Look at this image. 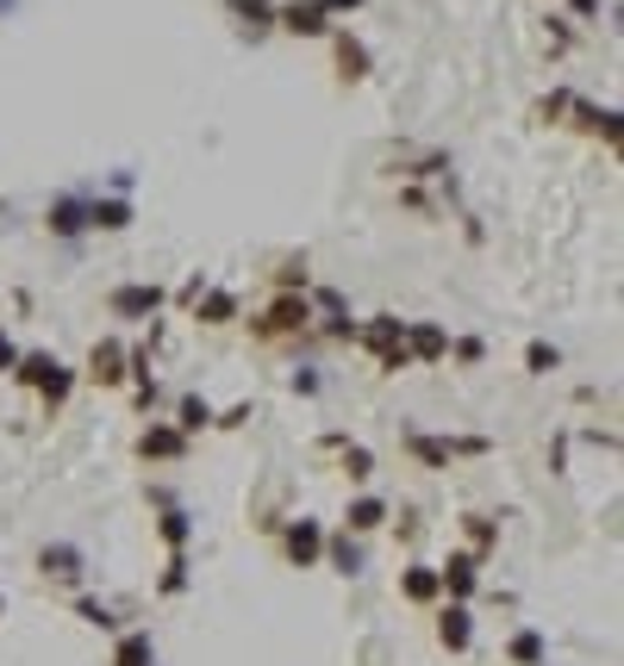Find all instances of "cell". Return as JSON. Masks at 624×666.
<instances>
[{
    "mask_svg": "<svg viewBox=\"0 0 624 666\" xmlns=\"http://www.w3.org/2000/svg\"><path fill=\"white\" fill-rule=\"evenodd\" d=\"M406 455L431 474H444L456 455H488V437H425V430H406Z\"/></svg>",
    "mask_w": 624,
    "mask_h": 666,
    "instance_id": "6da1fadb",
    "label": "cell"
},
{
    "mask_svg": "<svg viewBox=\"0 0 624 666\" xmlns=\"http://www.w3.org/2000/svg\"><path fill=\"white\" fill-rule=\"evenodd\" d=\"M356 343L375 349V362L388 368V374L412 368V355H406V318H388V312H381L375 324H363V330H356Z\"/></svg>",
    "mask_w": 624,
    "mask_h": 666,
    "instance_id": "7a4b0ae2",
    "label": "cell"
},
{
    "mask_svg": "<svg viewBox=\"0 0 624 666\" xmlns=\"http://www.w3.org/2000/svg\"><path fill=\"white\" fill-rule=\"evenodd\" d=\"M250 330H256V337H269V343L312 330V305H307V293H281V300H275L263 318H250Z\"/></svg>",
    "mask_w": 624,
    "mask_h": 666,
    "instance_id": "3957f363",
    "label": "cell"
},
{
    "mask_svg": "<svg viewBox=\"0 0 624 666\" xmlns=\"http://www.w3.org/2000/svg\"><path fill=\"white\" fill-rule=\"evenodd\" d=\"M88 381H94V386H125V381H132V349L119 343V337L94 343V349H88Z\"/></svg>",
    "mask_w": 624,
    "mask_h": 666,
    "instance_id": "277c9868",
    "label": "cell"
},
{
    "mask_svg": "<svg viewBox=\"0 0 624 666\" xmlns=\"http://www.w3.org/2000/svg\"><path fill=\"white\" fill-rule=\"evenodd\" d=\"M275 25L293 32V38H325V32H332V13H325L319 0H288V7H275Z\"/></svg>",
    "mask_w": 624,
    "mask_h": 666,
    "instance_id": "5b68a950",
    "label": "cell"
},
{
    "mask_svg": "<svg viewBox=\"0 0 624 666\" xmlns=\"http://www.w3.org/2000/svg\"><path fill=\"white\" fill-rule=\"evenodd\" d=\"M437 586L449 591V605H468L475 586H481V554H449L444 567H437Z\"/></svg>",
    "mask_w": 624,
    "mask_h": 666,
    "instance_id": "8992f818",
    "label": "cell"
},
{
    "mask_svg": "<svg viewBox=\"0 0 624 666\" xmlns=\"http://www.w3.org/2000/svg\"><path fill=\"white\" fill-rule=\"evenodd\" d=\"M113 318H125V324H144V318H156V305H163V286H151V281H132V286H113Z\"/></svg>",
    "mask_w": 624,
    "mask_h": 666,
    "instance_id": "52a82bcc",
    "label": "cell"
},
{
    "mask_svg": "<svg viewBox=\"0 0 624 666\" xmlns=\"http://www.w3.org/2000/svg\"><path fill=\"white\" fill-rule=\"evenodd\" d=\"M281 554H288L293 567H319V554H325V530H319L312 517L288 523V535H281Z\"/></svg>",
    "mask_w": 624,
    "mask_h": 666,
    "instance_id": "ba28073f",
    "label": "cell"
},
{
    "mask_svg": "<svg viewBox=\"0 0 624 666\" xmlns=\"http://www.w3.org/2000/svg\"><path fill=\"white\" fill-rule=\"evenodd\" d=\"M81 549H69V542H51V549L38 554V573L44 579H57V586H81Z\"/></svg>",
    "mask_w": 624,
    "mask_h": 666,
    "instance_id": "9c48e42d",
    "label": "cell"
},
{
    "mask_svg": "<svg viewBox=\"0 0 624 666\" xmlns=\"http://www.w3.org/2000/svg\"><path fill=\"white\" fill-rule=\"evenodd\" d=\"M437 642H444L449 654H468V642H475V617H468V605H444L437 610Z\"/></svg>",
    "mask_w": 624,
    "mask_h": 666,
    "instance_id": "30bf717a",
    "label": "cell"
},
{
    "mask_svg": "<svg viewBox=\"0 0 624 666\" xmlns=\"http://www.w3.org/2000/svg\"><path fill=\"white\" fill-rule=\"evenodd\" d=\"M137 455L144 461H176V455H188V437L169 430V424H151V430L137 437Z\"/></svg>",
    "mask_w": 624,
    "mask_h": 666,
    "instance_id": "8fae6325",
    "label": "cell"
},
{
    "mask_svg": "<svg viewBox=\"0 0 624 666\" xmlns=\"http://www.w3.org/2000/svg\"><path fill=\"white\" fill-rule=\"evenodd\" d=\"M156 505H163V517H156V535L169 542V554L176 549H188V535H194V523H188V511H181L169 493H156Z\"/></svg>",
    "mask_w": 624,
    "mask_h": 666,
    "instance_id": "7c38bea8",
    "label": "cell"
},
{
    "mask_svg": "<svg viewBox=\"0 0 624 666\" xmlns=\"http://www.w3.org/2000/svg\"><path fill=\"white\" fill-rule=\"evenodd\" d=\"M113 666H163L156 661V642H151V629H125L113 647Z\"/></svg>",
    "mask_w": 624,
    "mask_h": 666,
    "instance_id": "4fadbf2b",
    "label": "cell"
},
{
    "mask_svg": "<svg viewBox=\"0 0 624 666\" xmlns=\"http://www.w3.org/2000/svg\"><path fill=\"white\" fill-rule=\"evenodd\" d=\"M406 355L412 362H437V355H449V337L437 324H406Z\"/></svg>",
    "mask_w": 624,
    "mask_h": 666,
    "instance_id": "5bb4252c",
    "label": "cell"
},
{
    "mask_svg": "<svg viewBox=\"0 0 624 666\" xmlns=\"http://www.w3.org/2000/svg\"><path fill=\"white\" fill-rule=\"evenodd\" d=\"M51 230H57V237H76V230H88V200H81V193H63V200H51Z\"/></svg>",
    "mask_w": 624,
    "mask_h": 666,
    "instance_id": "9a60e30c",
    "label": "cell"
},
{
    "mask_svg": "<svg viewBox=\"0 0 624 666\" xmlns=\"http://www.w3.org/2000/svg\"><path fill=\"white\" fill-rule=\"evenodd\" d=\"M344 523H350L356 535H369V530H381V523H388V505H381L375 493H363V498H350V511H344Z\"/></svg>",
    "mask_w": 624,
    "mask_h": 666,
    "instance_id": "2e32d148",
    "label": "cell"
},
{
    "mask_svg": "<svg viewBox=\"0 0 624 666\" xmlns=\"http://www.w3.org/2000/svg\"><path fill=\"white\" fill-rule=\"evenodd\" d=\"M506 661L512 666H544L549 661V642L537 635V629H519V635L506 642Z\"/></svg>",
    "mask_w": 624,
    "mask_h": 666,
    "instance_id": "e0dca14e",
    "label": "cell"
},
{
    "mask_svg": "<svg viewBox=\"0 0 624 666\" xmlns=\"http://www.w3.org/2000/svg\"><path fill=\"white\" fill-rule=\"evenodd\" d=\"M125 225H132L125 200H88V230H125Z\"/></svg>",
    "mask_w": 624,
    "mask_h": 666,
    "instance_id": "ac0fdd59",
    "label": "cell"
},
{
    "mask_svg": "<svg viewBox=\"0 0 624 666\" xmlns=\"http://www.w3.org/2000/svg\"><path fill=\"white\" fill-rule=\"evenodd\" d=\"M194 312H200V324H232L237 318V300L225 293V286H207L194 300Z\"/></svg>",
    "mask_w": 624,
    "mask_h": 666,
    "instance_id": "d6986e66",
    "label": "cell"
},
{
    "mask_svg": "<svg viewBox=\"0 0 624 666\" xmlns=\"http://www.w3.org/2000/svg\"><path fill=\"white\" fill-rule=\"evenodd\" d=\"M400 591H406L412 605H437V591H444L437 586V567H406L400 573Z\"/></svg>",
    "mask_w": 624,
    "mask_h": 666,
    "instance_id": "ffe728a7",
    "label": "cell"
},
{
    "mask_svg": "<svg viewBox=\"0 0 624 666\" xmlns=\"http://www.w3.org/2000/svg\"><path fill=\"white\" fill-rule=\"evenodd\" d=\"M337 76H344V81H363V76H369V50H363L350 32H337Z\"/></svg>",
    "mask_w": 624,
    "mask_h": 666,
    "instance_id": "44dd1931",
    "label": "cell"
},
{
    "mask_svg": "<svg viewBox=\"0 0 624 666\" xmlns=\"http://www.w3.org/2000/svg\"><path fill=\"white\" fill-rule=\"evenodd\" d=\"M332 449H337V461H344V474H350V479H369V474H375V455L363 449V442H344V437H332Z\"/></svg>",
    "mask_w": 624,
    "mask_h": 666,
    "instance_id": "7402d4cb",
    "label": "cell"
},
{
    "mask_svg": "<svg viewBox=\"0 0 624 666\" xmlns=\"http://www.w3.org/2000/svg\"><path fill=\"white\" fill-rule=\"evenodd\" d=\"M176 418H181V437H194V430H207V424H213V405L200 399V393H188V399L176 405Z\"/></svg>",
    "mask_w": 624,
    "mask_h": 666,
    "instance_id": "603a6c76",
    "label": "cell"
},
{
    "mask_svg": "<svg viewBox=\"0 0 624 666\" xmlns=\"http://www.w3.org/2000/svg\"><path fill=\"white\" fill-rule=\"evenodd\" d=\"M156 591H163V598H181V591H188V549H176V554H169V567H163Z\"/></svg>",
    "mask_w": 624,
    "mask_h": 666,
    "instance_id": "cb8c5ba5",
    "label": "cell"
},
{
    "mask_svg": "<svg viewBox=\"0 0 624 666\" xmlns=\"http://www.w3.org/2000/svg\"><path fill=\"white\" fill-rule=\"evenodd\" d=\"M325 549H332V567L344 573V579H356V573H363V549H356L350 535H332Z\"/></svg>",
    "mask_w": 624,
    "mask_h": 666,
    "instance_id": "d4e9b609",
    "label": "cell"
},
{
    "mask_svg": "<svg viewBox=\"0 0 624 666\" xmlns=\"http://www.w3.org/2000/svg\"><path fill=\"white\" fill-rule=\"evenodd\" d=\"M237 20H244V32H269L275 25V0H237Z\"/></svg>",
    "mask_w": 624,
    "mask_h": 666,
    "instance_id": "484cf974",
    "label": "cell"
},
{
    "mask_svg": "<svg viewBox=\"0 0 624 666\" xmlns=\"http://www.w3.org/2000/svg\"><path fill=\"white\" fill-rule=\"evenodd\" d=\"M76 617H81L88 629H119V610L100 605V598H76Z\"/></svg>",
    "mask_w": 624,
    "mask_h": 666,
    "instance_id": "4316f807",
    "label": "cell"
},
{
    "mask_svg": "<svg viewBox=\"0 0 624 666\" xmlns=\"http://www.w3.org/2000/svg\"><path fill=\"white\" fill-rule=\"evenodd\" d=\"M468 535H475V549H493V542H500V523L481 517V511H468Z\"/></svg>",
    "mask_w": 624,
    "mask_h": 666,
    "instance_id": "83f0119b",
    "label": "cell"
},
{
    "mask_svg": "<svg viewBox=\"0 0 624 666\" xmlns=\"http://www.w3.org/2000/svg\"><path fill=\"white\" fill-rule=\"evenodd\" d=\"M525 362H531V374H549V368L562 362V355H556L549 343H531V349H525Z\"/></svg>",
    "mask_w": 624,
    "mask_h": 666,
    "instance_id": "f1b7e54d",
    "label": "cell"
},
{
    "mask_svg": "<svg viewBox=\"0 0 624 666\" xmlns=\"http://www.w3.org/2000/svg\"><path fill=\"white\" fill-rule=\"evenodd\" d=\"M13 368H20V349H13V337H7V330H0V374H13Z\"/></svg>",
    "mask_w": 624,
    "mask_h": 666,
    "instance_id": "f546056e",
    "label": "cell"
},
{
    "mask_svg": "<svg viewBox=\"0 0 624 666\" xmlns=\"http://www.w3.org/2000/svg\"><path fill=\"white\" fill-rule=\"evenodd\" d=\"M319 7H325V13H356L363 0H319Z\"/></svg>",
    "mask_w": 624,
    "mask_h": 666,
    "instance_id": "4dcf8cb0",
    "label": "cell"
},
{
    "mask_svg": "<svg viewBox=\"0 0 624 666\" xmlns=\"http://www.w3.org/2000/svg\"><path fill=\"white\" fill-rule=\"evenodd\" d=\"M0 617H7V598H0Z\"/></svg>",
    "mask_w": 624,
    "mask_h": 666,
    "instance_id": "1f68e13d",
    "label": "cell"
}]
</instances>
